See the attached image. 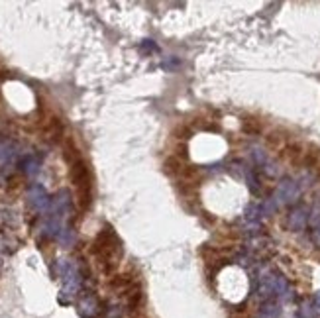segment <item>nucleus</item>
I'll return each instance as SVG.
<instances>
[{
    "instance_id": "9d476101",
    "label": "nucleus",
    "mask_w": 320,
    "mask_h": 318,
    "mask_svg": "<svg viewBox=\"0 0 320 318\" xmlns=\"http://www.w3.org/2000/svg\"><path fill=\"white\" fill-rule=\"evenodd\" d=\"M8 191L10 193H18V191H22V187H24V179L20 177V175H12L10 179H8Z\"/></svg>"
},
{
    "instance_id": "423d86ee",
    "label": "nucleus",
    "mask_w": 320,
    "mask_h": 318,
    "mask_svg": "<svg viewBox=\"0 0 320 318\" xmlns=\"http://www.w3.org/2000/svg\"><path fill=\"white\" fill-rule=\"evenodd\" d=\"M302 163H304L306 167L316 169V167L320 165V149L314 147V145L306 147V149H304V157H302Z\"/></svg>"
},
{
    "instance_id": "f8f14e48",
    "label": "nucleus",
    "mask_w": 320,
    "mask_h": 318,
    "mask_svg": "<svg viewBox=\"0 0 320 318\" xmlns=\"http://www.w3.org/2000/svg\"><path fill=\"white\" fill-rule=\"evenodd\" d=\"M108 318H118V314H116V312H110V314H108Z\"/></svg>"
},
{
    "instance_id": "7ed1b4c3",
    "label": "nucleus",
    "mask_w": 320,
    "mask_h": 318,
    "mask_svg": "<svg viewBox=\"0 0 320 318\" xmlns=\"http://www.w3.org/2000/svg\"><path fill=\"white\" fill-rule=\"evenodd\" d=\"M287 140H289V136L283 130H271L267 136H265V145H267L269 149H273V151H279L289 143Z\"/></svg>"
},
{
    "instance_id": "f257e3e1",
    "label": "nucleus",
    "mask_w": 320,
    "mask_h": 318,
    "mask_svg": "<svg viewBox=\"0 0 320 318\" xmlns=\"http://www.w3.org/2000/svg\"><path fill=\"white\" fill-rule=\"evenodd\" d=\"M304 145L299 141H289L283 149H281V157H285L291 165H301L302 163V157H304Z\"/></svg>"
},
{
    "instance_id": "1a4fd4ad",
    "label": "nucleus",
    "mask_w": 320,
    "mask_h": 318,
    "mask_svg": "<svg viewBox=\"0 0 320 318\" xmlns=\"http://www.w3.org/2000/svg\"><path fill=\"white\" fill-rule=\"evenodd\" d=\"M165 173H169V175H179L181 173V169H183V159H179V157H175V155H169L167 159H165Z\"/></svg>"
},
{
    "instance_id": "6e6552de",
    "label": "nucleus",
    "mask_w": 320,
    "mask_h": 318,
    "mask_svg": "<svg viewBox=\"0 0 320 318\" xmlns=\"http://www.w3.org/2000/svg\"><path fill=\"white\" fill-rule=\"evenodd\" d=\"M242 130L246 132V134H251V136H257V134H261V130H263V124L257 120V118H244L242 120Z\"/></svg>"
},
{
    "instance_id": "20e7f679",
    "label": "nucleus",
    "mask_w": 320,
    "mask_h": 318,
    "mask_svg": "<svg viewBox=\"0 0 320 318\" xmlns=\"http://www.w3.org/2000/svg\"><path fill=\"white\" fill-rule=\"evenodd\" d=\"M92 202V191H90V183L89 185H81L77 187V204L81 210H89Z\"/></svg>"
},
{
    "instance_id": "39448f33",
    "label": "nucleus",
    "mask_w": 320,
    "mask_h": 318,
    "mask_svg": "<svg viewBox=\"0 0 320 318\" xmlns=\"http://www.w3.org/2000/svg\"><path fill=\"white\" fill-rule=\"evenodd\" d=\"M63 155H65V161H67L69 165H73L75 161L83 159V157H81V153H79V149H77V145L73 143V140H71V138H67V140H65V143H63Z\"/></svg>"
},
{
    "instance_id": "ddd939ff",
    "label": "nucleus",
    "mask_w": 320,
    "mask_h": 318,
    "mask_svg": "<svg viewBox=\"0 0 320 318\" xmlns=\"http://www.w3.org/2000/svg\"><path fill=\"white\" fill-rule=\"evenodd\" d=\"M316 175H318V177H320V165H318V167H316Z\"/></svg>"
},
{
    "instance_id": "f03ea898",
    "label": "nucleus",
    "mask_w": 320,
    "mask_h": 318,
    "mask_svg": "<svg viewBox=\"0 0 320 318\" xmlns=\"http://www.w3.org/2000/svg\"><path fill=\"white\" fill-rule=\"evenodd\" d=\"M71 181H73V185H75V189L77 187H81V185H89L90 183V175H89V167H87V163L83 161V159H79V161H75L73 165H71Z\"/></svg>"
},
{
    "instance_id": "9b49d317",
    "label": "nucleus",
    "mask_w": 320,
    "mask_h": 318,
    "mask_svg": "<svg viewBox=\"0 0 320 318\" xmlns=\"http://www.w3.org/2000/svg\"><path fill=\"white\" fill-rule=\"evenodd\" d=\"M173 134H175V136H177V138H179V140H183V138H185V140H187V138H189V130H187V128H185V126H177V128H175V132H173Z\"/></svg>"
},
{
    "instance_id": "0eeeda50",
    "label": "nucleus",
    "mask_w": 320,
    "mask_h": 318,
    "mask_svg": "<svg viewBox=\"0 0 320 318\" xmlns=\"http://www.w3.org/2000/svg\"><path fill=\"white\" fill-rule=\"evenodd\" d=\"M79 310H81V314L83 316H94L96 312H98V304H96V299L94 297H85L83 300H81V304H79Z\"/></svg>"
}]
</instances>
